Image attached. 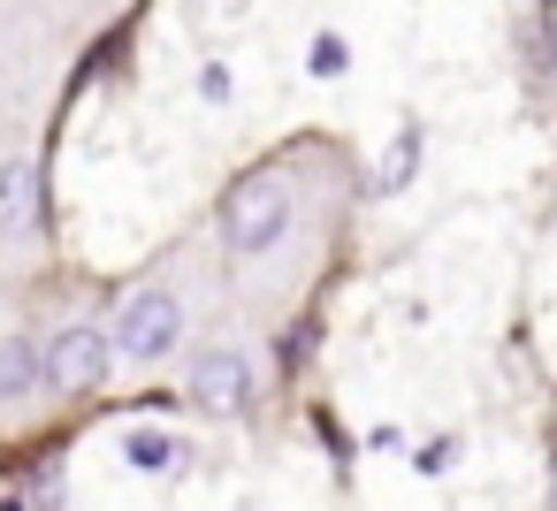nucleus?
<instances>
[{
	"mask_svg": "<svg viewBox=\"0 0 557 511\" xmlns=\"http://www.w3.org/2000/svg\"><path fill=\"white\" fill-rule=\"evenodd\" d=\"M359 199V161L336 138H298L268 161H252L222 207H214V245L230 260L237 283L290 298L306 290V275L329 260V245L344 237V214Z\"/></svg>",
	"mask_w": 557,
	"mask_h": 511,
	"instance_id": "f257e3e1",
	"label": "nucleus"
},
{
	"mask_svg": "<svg viewBox=\"0 0 557 511\" xmlns=\"http://www.w3.org/2000/svg\"><path fill=\"white\" fill-rule=\"evenodd\" d=\"M39 229V161L16 153L0 161V237H32Z\"/></svg>",
	"mask_w": 557,
	"mask_h": 511,
	"instance_id": "39448f33",
	"label": "nucleus"
},
{
	"mask_svg": "<svg viewBox=\"0 0 557 511\" xmlns=\"http://www.w3.org/2000/svg\"><path fill=\"white\" fill-rule=\"evenodd\" d=\"M549 511H557V450H549Z\"/></svg>",
	"mask_w": 557,
	"mask_h": 511,
	"instance_id": "1a4fd4ad",
	"label": "nucleus"
},
{
	"mask_svg": "<svg viewBox=\"0 0 557 511\" xmlns=\"http://www.w3.org/2000/svg\"><path fill=\"white\" fill-rule=\"evenodd\" d=\"M108 374H115V344H108V328H92V321L54 328V344H47V382H54V389L92 397Z\"/></svg>",
	"mask_w": 557,
	"mask_h": 511,
	"instance_id": "20e7f679",
	"label": "nucleus"
},
{
	"mask_svg": "<svg viewBox=\"0 0 557 511\" xmlns=\"http://www.w3.org/2000/svg\"><path fill=\"white\" fill-rule=\"evenodd\" d=\"M131 458H138V465H169V458H176V450H169V443H161V435H131Z\"/></svg>",
	"mask_w": 557,
	"mask_h": 511,
	"instance_id": "0eeeda50",
	"label": "nucleus"
},
{
	"mask_svg": "<svg viewBox=\"0 0 557 511\" xmlns=\"http://www.w3.org/2000/svg\"><path fill=\"white\" fill-rule=\"evenodd\" d=\"M313 77H344V47H336V39L313 47Z\"/></svg>",
	"mask_w": 557,
	"mask_h": 511,
	"instance_id": "6e6552de",
	"label": "nucleus"
},
{
	"mask_svg": "<svg viewBox=\"0 0 557 511\" xmlns=\"http://www.w3.org/2000/svg\"><path fill=\"white\" fill-rule=\"evenodd\" d=\"M47 382V351L32 336H0V404H24Z\"/></svg>",
	"mask_w": 557,
	"mask_h": 511,
	"instance_id": "423d86ee",
	"label": "nucleus"
},
{
	"mask_svg": "<svg viewBox=\"0 0 557 511\" xmlns=\"http://www.w3.org/2000/svg\"><path fill=\"white\" fill-rule=\"evenodd\" d=\"M184 336H191V290H184V275L131 283L123 306H115V328H108V344H115L123 366H161V359L184 351Z\"/></svg>",
	"mask_w": 557,
	"mask_h": 511,
	"instance_id": "f03ea898",
	"label": "nucleus"
},
{
	"mask_svg": "<svg viewBox=\"0 0 557 511\" xmlns=\"http://www.w3.org/2000/svg\"><path fill=\"white\" fill-rule=\"evenodd\" d=\"M184 389H191V404H199L207 420H245V412L260 404V351H252L245 336H214V344L191 351Z\"/></svg>",
	"mask_w": 557,
	"mask_h": 511,
	"instance_id": "7ed1b4c3",
	"label": "nucleus"
}]
</instances>
